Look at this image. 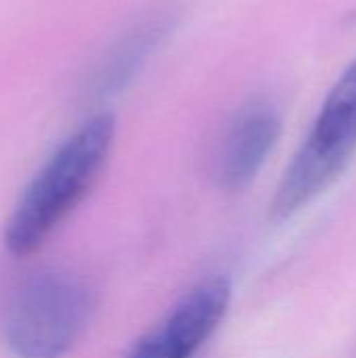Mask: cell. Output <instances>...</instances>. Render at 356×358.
Wrapping results in <instances>:
<instances>
[{
	"mask_svg": "<svg viewBox=\"0 0 356 358\" xmlns=\"http://www.w3.org/2000/svg\"><path fill=\"white\" fill-rule=\"evenodd\" d=\"M94 315L92 289L67 271H40L13 292L2 338L15 358L67 357Z\"/></svg>",
	"mask_w": 356,
	"mask_h": 358,
	"instance_id": "obj_2",
	"label": "cell"
},
{
	"mask_svg": "<svg viewBox=\"0 0 356 358\" xmlns=\"http://www.w3.org/2000/svg\"><path fill=\"white\" fill-rule=\"evenodd\" d=\"M356 153V111L321 107L311 132L285 168L271 218L287 222L315 203L342 176Z\"/></svg>",
	"mask_w": 356,
	"mask_h": 358,
	"instance_id": "obj_3",
	"label": "cell"
},
{
	"mask_svg": "<svg viewBox=\"0 0 356 358\" xmlns=\"http://www.w3.org/2000/svg\"><path fill=\"white\" fill-rule=\"evenodd\" d=\"M325 109L356 111V59L342 71L323 101Z\"/></svg>",
	"mask_w": 356,
	"mask_h": 358,
	"instance_id": "obj_6",
	"label": "cell"
},
{
	"mask_svg": "<svg viewBox=\"0 0 356 358\" xmlns=\"http://www.w3.org/2000/svg\"><path fill=\"white\" fill-rule=\"evenodd\" d=\"M283 122L271 105H250L229 126L218 153L216 174L225 189L243 191L262 172L281 138Z\"/></svg>",
	"mask_w": 356,
	"mask_h": 358,
	"instance_id": "obj_5",
	"label": "cell"
},
{
	"mask_svg": "<svg viewBox=\"0 0 356 358\" xmlns=\"http://www.w3.org/2000/svg\"><path fill=\"white\" fill-rule=\"evenodd\" d=\"M115 143L107 111L76 128L23 189L4 227V248L17 258L36 254L101 178Z\"/></svg>",
	"mask_w": 356,
	"mask_h": 358,
	"instance_id": "obj_1",
	"label": "cell"
},
{
	"mask_svg": "<svg viewBox=\"0 0 356 358\" xmlns=\"http://www.w3.org/2000/svg\"><path fill=\"white\" fill-rule=\"evenodd\" d=\"M233 285L214 277L180 298L172 310L153 325L124 358H193L214 336L229 313Z\"/></svg>",
	"mask_w": 356,
	"mask_h": 358,
	"instance_id": "obj_4",
	"label": "cell"
}]
</instances>
